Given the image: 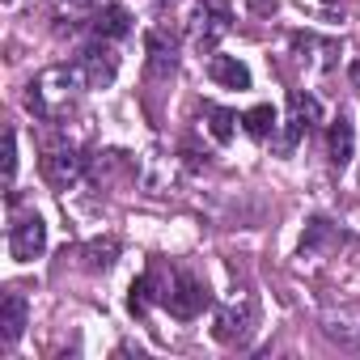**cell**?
<instances>
[{"mask_svg":"<svg viewBox=\"0 0 360 360\" xmlns=\"http://www.w3.org/2000/svg\"><path fill=\"white\" fill-rule=\"evenodd\" d=\"M335 246H343L339 225H330L326 217H309L305 238H301V259H318V255H326V250H335Z\"/></svg>","mask_w":360,"mask_h":360,"instance_id":"cell-11","label":"cell"},{"mask_svg":"<svg viewBox=\"0 0 360 360\" xmlns=\"http://www.w3.org/2000/svg\"><path fill=\"white\" fill-rule=\"evenodd\" d=\"M255 326H259V305L250 297H242V301H229L225 309H217L212 339L225 343V347H242V343H250Z\"/></svg>","mask_w":360,"mask_h":360,"instance_id":"cell-5","label":"cell"},{"mask_svg":"<svg viewBox=\"0 0 360 360\" xmlns=\"http://www.w3.org/2000/svg\"><path fill=\"white\" fill-rule=\"evenodd\" d=\"M288 47H292V56H297L301 64H309V68H318V72H330L335 60H339V47H335L330 39L309 34V30H305V34H292Z\"/></svg>","mask_w":360,"mask_h":360,"instance_id":"cell-9","label":"cell"},{"mask_svg":"<svg viewBox=\"0 0 360 360\" xmlns=\"http://www.w3.org/2000/svg\"><path fill=\"white\" fill-rule=\"evenodd\" d=\"M326 153H330V165H335V169H343V165L352 161V153H356V127H352L347 115H339V119L326 127Z\"/></svg>","mask_w":360,"mask_h":360,"instance_id":"cell-13","label":"cell"},{"mask_svg":"<svg viewBox=\"0 0 360 360\" xmlns=\"http://www.w3.org/2000/svg\"><path fill=\"white\" fill-rule=\"evenodd\" d=\"M26 322H30V305H26L22 292L0 297V347H13L26 335Z\"/></svg>","mask_w":360,"mask_h":360,"instance_id":"cell-10","label":"cell"},{"mask_svg":"<svg viewBox=\"0 0 360 360\" xmlns=\"http://www.w3.org/2000/svg\"><path fill=\"white\" fill-rule=\"evenodd\" d=\"M288 110H292V115H301L309 127H318V123H322V102H318L314 94H305V89H292V94H288Z\"/></svg>","mask_w":360,"mask_h":360,"instance_id":"cell-21","label":"cell"},{"mask_svg":"<svg viewBox=\"0 0 360 360\" xmlns=\"http://www.w3.org/2000/svg\"><path fill=\"white\" fill-rule=\"evenodd\" d=\"M347 81H352V85H356V89H360V56H356V60H352V64H347Z\"/></svg>","mask_w":360,"mask_h":360,"instance_id":"cell-24","label":"cell"},{"mask_svg":"<svg viewBox=\"0 0 360 360\" xmlns=\"http://www.w3.org/2000/svg\"><path fill=\"white\" fill-rule=\"evenodd\" d=\"M229 30H233V5L229 0H200L195 13H191V43H195V51L212 56L217 43Z\"/></svg>","mask_w":360,"mask_h":360,"instance_id":"cell-3","label":"cell"},{"mask_svg":"<svg viewBox=\"0 0 360 360\" xmlns=\"http://www.w3.org/2000/svg\"><path fill=\"white\" fill-rule=\"evenodd\" d=\"M204 119H208V131H212V140L217 144H229L233 140V131H238V115L233 110H225V106H204Z\"/></svg>","mask_w":360,"mask_h":360,"instance_id":"cell-19","label":"cell"},{"mask_svg":"<svg viewBox=\"0 0 360 360\" xmlns=\"http://www.w3.org/2000/svg\"><path fill=\"white\" fill-rule=\"evenodd\" d=\"M13 178H18V131H5V187L13 191Z\"/></svg>","mask_w":360,"mask_h":360,"instance_id":"cell-23","label":"cell"},{"mask_svg":"<svg viewBox=\"0 0 360 360\" xmlns=\"http://www.w3.org/2000/svg\"><path fill=\"white\" fill-rule=\"evenodd\" d=\"M305 131H309V123H305L301 115H292V110H288V119H284V136L276 140V148H280V153L288 157V153H292V148L301 144V136H305Z\"/></svg>","mask_w":360,"mask_h":360,"instance_id":"cell-22","label":"cell"},{"mask_svg":"<svg viewBox=\"0 0 360 360\" xmlns=\"http://www.w3.org/2000/svg\"><path fill=\"white\" fill-rule=\"evenodd\" d=\"M43 250H47V221H43L39 212L18 217V221L9 225V255H13L18 263H30V259H39Z\"/></svg>","mask_w":360,"mask_h":360,"instance_id":"cell-7","label":"cell"},{"mask_svg":"<svg viewBox=\"0 0 360 360\" xmlns=\"http://www.w3.org/2000/svg\"><path fill=\"white\" fill-rule=\"evenodd\" d=\"M208 77L225 89H250V68L238 56H212L208 60Z\"/></svg>","mask_w":360,"mask_h":360,"instance_id":"cell-16","label":"cell"},{"mask_svg":"<svg viewBox=\"0 0 360 360\" xmlns=\"http://www.w3.org/2000/svg\"><path fill=\"white\" fill-rule=\"evenodd\" d=\"M157 5H161V9H174V5H178V0H157Z\"/></svg>","mask_w":360,"mask_h":360,"instance_id":"cell-26","label":"cell"},{"mask_svg":"<svg viewBox=\"0 0 360 360\" xmlns=\"http://www.w3.org/2000/svg\"><path fill=\"white\" fill-rule=\"evenodd\" d=\"M161 305L169 309V318L191 322V318H200V314L212 305V292H208V284H204L195 271H174L169 284H165V301H161Z\"/></svg>","mask_w":360,"mask_h":360,"instance_id":"cell-2","label":"cell"},{"mask_svg":"<svg viewBox=\"0 0 360 360\" xmlns=\"http://www.w3.org/2000/svg\"><path fill=\"white\" fill-rule=\"evenodd\" d=\"M85 89H89V81L81 77L77 64H51V68H43V72L26 85V106H30V115L43 119V123H64V119L81 106Z\"/></svg>","mask_w":360,"mask_h":360,"instance_id":"cell-1","label":"cell"},{"mask_svg":"<svg viewBox=\"0 0 360 360\" xmlns=\"http://www.w3.org/2000/svg\"><path fill=\"white\" fill-rule=\"evenodd\" d=\"M72 64L81 68V77L89 81V89H106V85L115 81V72H119V51L110 47V39H89V43L77 51Z\"/></svg>","mask_w":360,"mask_h":360,"instance_id":"cell-6","label":"cell"},{"mask_svg":"<svg viewBox=\"0 0 360 360\" xmlns=\"http://www.w3.org/2000/svg\"><path fill=\"white\" fill-rule=\"evenodd\" d=\"M322 335L335 343H356L360 339V309H339L322 318Z\"/></svg>","mask_w":360,"mask_h":360,"instance_id":"cell-17","label":"cell"},{"mask_svg":"<svg viewBox=\"0 0 360 360\" xmlns=\"http://www.w3.org/2000/svg\"><path fill=\"white\" fill-rule=\"evenodd\" d=\"M161 301H165V288H161V276H157L153 267L131 280V288H127V314L144 318V314H148L153 305H161Z\"/></svg>","mask_w":360,"mask_h":360,"instance_id":"cell-12","label":"cell"},{"mask_svg":"<svg viewBox=\"0 0 360 360\" xmlns=\"http://www.w3.org/2000/svg\"><path fill=\"white\" fill-rule=\"evenodd\" d=\"M5 5H22V0H5Z\"/></svg>","mask_w":360,"mask_h":360,"instance_id":"cell-27","label":"cell"},{"mask_svg":"<svg viewBox=\"0 0 360 360\" xmlns=\"http://www.w3.org/2000/svg\"><path fill=\"white\" fill-rule=\"evenodd\" d=\"M144 51H148V77L153 81H169L178 68V39L169 30H148L144 34Z\"/></svg>","mask_w":360,"mask_h":360,"instance_id":"cell-8","label":"cell"},{"mask_svg":"<svg viewBox=\"0 0 360 360\" xmlns=\"http://www.w3.org/2000/svg\"><path fill=\"white\" fill-rule=\"evenodd\" d=\"M89 30H94V39H127L131 34V13L123 9V5H102L98 13H94V22H89Z\"/></svg>","mask_w":360,"mask_h":360,"instance_id":"cell-15","label":"cell"},{"mask_svg":"<svg viewBox=\"0 0 360 360\" xmlns=\"http://www.w3.org/2000/svg\"><path fill=\"white\" fill-rule=\"evenodd\" d=\"M94 5H89V0H60V5H56V13H51V30L56 34H77L81 26H89L94 22Z\"/></svg>","mask_w":360,"mask_h":360,"instance_id":"cell-14","label":"cell"},{"mask_svg":"<svg viewBox=\"0 0 360 360\" xmlns=\"http://www.w3.org/2000/svg\"><path fill=\"white\" fill-rule=\"evenodd\" d=\"M255 13H276V0H250Z\"/></svg>","mask_w":360,"mask_h":360,"instance_id":"cell-25","label":"cell"},{"mask_svg":"<svg viewBox=\"0 0 360 360\" xmlns=\"http://www.w3.org/2000/svg\"><path fill=\"white\" fill-rule=\"evenodd\" d=\"M242 123H246V131H250L255 140H267V136H276V123H280V115H276L271 106H250V110L242 115Z\"/></svg>","mask_w":360,"mask_h":360,"instance_id":"cell-20","label":"cell"},{"mask_svg":"<svg viewBox=\"0 0 360 360\" xmlns=\"http://www.w3.org/2000/svg\"><path fill=\"white\" fill-rule=\"evenodd\" d=\"M115 259H119V242H115V238H94V242H85V250H81V267H85V271H110Z\"/></svg>","mask_w":360,"mask_h":360,"instance_id":"cell-18","label":"cell"},{"mask_svg":"<svg viewBox=\"0 0 360 360\" xmlns=\"http://www.w3.org/2000/svg\"><path fill=\"white\" fill-rule=\"evenodd\" d=\"M39 169H43V178H47L56 191H72L81 178H85V153H81L77 144H68V140L47 144V148H43V161H39Z\"/></svg>","mask_w":360,"mask_h":360,"instance_id":"cell-4","label":"cell"}]
</instances>
